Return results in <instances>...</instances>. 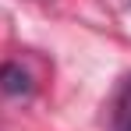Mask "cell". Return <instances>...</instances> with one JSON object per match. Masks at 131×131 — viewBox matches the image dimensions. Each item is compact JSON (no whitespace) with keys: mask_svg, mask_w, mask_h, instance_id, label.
Returning <instances> with one entry per match:
<instances>
[{"mask_svg":"<svg viewBox=\"0 0 131 131\" xmlns=\"http://www.w3.org/2000/svg\"><path fill=\"white\" fill-rule=\"evenodd\" d=\"M110 131H131V74L121 82L113 106H110Z\"/></svg>","mask_w":131,"mask_h":131,"instance_id":"obj_1","label":"cell"},{"mask_svg":"<svg viewBox=\"0 0 131 131\" xmlns=\"http://www.w3.org/2000/svg\"><path fill=\"white\" fill-rule=\"evenodd\" d=\"M0 89L7 96H28L32 92V78L21 64H4L0 67Z\"/></svg>","mask_w":131,"mask_h":131,"instance_id":"obj_2","label":"cell"}]
</instances>
